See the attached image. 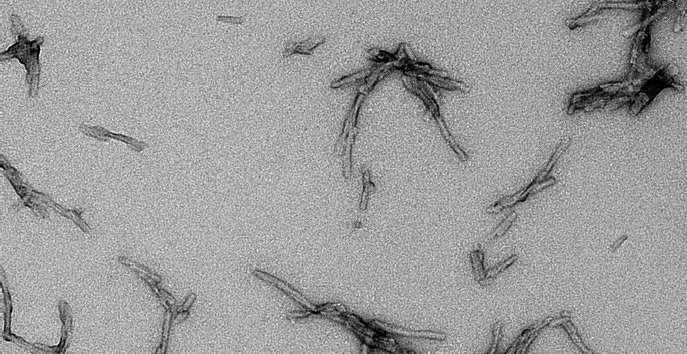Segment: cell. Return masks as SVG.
I'll list each match as a JSON object with an SVG mask.
<instances>
[{"label":"cell","mask_w":687,"mask_h":354,"mask_svg":"<svg viewBox=\"0 0 687 354\" xmlns=\"http://www.w3.org/2000/svg\"><path fill=\"white\" fill-rule=\"evenodd\" d=\"M196 298H197L196 294H195V293H191V294H190L189 296L187 297V298H186V301L184 302V303L183 304L182 306H180V307L177 308V312L181 313L188 311V310L191 309V307H192V305H193V304L194 303V302H195V300H196Z\"/></svg>","instance_id":"cell-12"},{"label":"cell","mask_w":687,"mask_h":354,"mask_svg":"<svg viewBox=\"0 0 687 354\" xmlns=\"http://www.w3.org/2000/svg\"><path fill=\"white\" fill-rule=\"evenodd\" d=\"M518 256L513 255L512 257L509 258V259L505 260V261H502V262L499 263V264L496 266V267H494V268H491V269H489V271H487V272H486L485 278H487V279H489L490 280H492L493 278H494L495 276H496L497 275L499 274V273L502 272V271H505L506 269L508 268V267H510L511 265H512L513 263H514L517 259H518Z\"/></svg>","instance_id":"cell-9"},{"label":"cell","mask_w":687,"mask_h":354,"mask_svg":"<svg viewBox=\"0 0 687 354\" xmlns=\"http://www.w3.org/2000/svg\"><path fill=\"white\" fill-rule=\"evenodd\" d=\"M325 41H326V39L324 38H316L304 40V41L301 42L298 44L293 43V44H291V47L286 49L284 55H286V56H290L295 53L310 55L311 53L310 51L315 49L318 46L321 45Z\"/></svg>","instance_id":"cell-4"},{"label":"cell","mask_w":687,"mask_h":354,"mask_svg":"<svg viewBox=\"0 0 687 354\" xmlns=\"http://www.w3.org/2000/svg\"><path fill=\"white\" fill-rule=\"evenodd\" d=\"M528 197L529 196H528L527 193H526L525 188H524L523 189H522L521 191L518 192V193L513 194V195H511V196L504 197L503 199H502L499 202H497L496 204L491 205V206H489V207L487 208V212L489 214L500 213L502 210L506 209V208H507L512 207L513 206L518 204V203L523 202V201L527 199Z\"/></svg>","instance_id":"cell-3"},{"label":"cell","mask_w":687,"mask_h":354,"mask_svg":"<svg viewBox=\"0 0 687 354\" xmlns=\"http://www.w3.org/2000/svg\"><path fill=\"white\" fill-rule=\"evenodd\" d=\"M374 327L380 331L385 332L388 333H393V334L401 335V336L417 337V338H426L431 339V340L443 341L446 339V335L444 333H437V332L432 331H409V330L402 329V328L397 327V326L391 325V324L385 323V322H380L375 320L370 322Z\"/></svg>","instance_id":"cell-2"},{"label":"cell","mask_w":687,"mask_h":354,"mask_svg":"<svg viewBox=\"0 0 687 354\" xmlns=\"http://www.w3.org/2000/svg\"><path fill=\"white\" fill-rule=\"evenodd\" d=\"M569 143H570V141H567L566 140V141L562 142V143L559 145V146L558 147L556 152L552 155L551 158H550L549 162L547 164L545 168L539 172V174L536 177L533 182H539L546 180V177L548 176V174H549V173L551 171L552 168H553L554 166H555L556 163H557V160L560 158L561 154L563 153V151L568 147Z\"/></svg>","instance_id":"cell-6"},{"label":"cell","mask_w":687,"mask_h":354,"mask_svg":"<svg viewBox=\"0 0 687 354\" xmlns=\"http://www.w3.org/2000/svg\"><path fill=\"white\" fill-rule=\"evenodd\" d=\"M555 183V179L553 178V177H550L549 179H547V180L542 181V182H533L527 188H525L526 193H527L528 196L529 197L530 195L538 193L539 192L543 191V190L546 189V188L553 185Z\"/></svg>","instance_id":"cell-10"},{"label":"cell","mask_w":687,"mask_h":354,"mask_svg":"<svg viewBox=\"0 0 687 354\" xmlns=\"http://www.w3.org/2000/svg\"><path fill=\"white\" fill-rule=\"evenodd\" d=\"M253 275H254V276H256V278H259L260 280H262V281L267 282V283L270 284V285L273 286V287H276L277 289H280V291H282V292L287 294L290 298H292L295 301L300 304L302 307L306 308V309L310 311V315H317L318 306L314 305V304L311 303V302H310L302 293L299 292L296 289H293L292 287L288 285V284L286 283L285 282H284L283 280L277 278L276 276H272V275L268 274V273L265 272V271L260 270H255L253 271Z\"/></svg>","instance_id":"cell-1"},{"label":"cell","mask_w":687,"mask_h":354,"mask_svg":"<svg viewBox=\"0 0 687 354\" xmlns=\"http://www.w3.org/2000/svg\"><path fill=\"white\" fill-rule=\"evenodd\" d=\"M470 257L475 276L478 282L481 281L485 278L486 274L483 266L484 254L480 251H474L471 253Z\"/></svg>","instance_id":"cell-7"},{"label":"cell","mask_w":687,"mask_h":354,"mask_svg":"<svg viewBox=\"0 0 687 354\" xmlns=\"http://www.w3.org/2000/svg\"><path fill=\"white\" fill-rule=\"evenodd\" d=\"M517 217H518V215H517V213H512L510 214V215H508L507 217L504 219L501 224L498 226V228L495 230L494 233H493V238L495 239V238L502 237V236L507 231L508 229L510 228L513 223L516 221Z\"/></svg>","instance_id":"cell-11"},{"label":"cell","mask_w":687,"mask_h":354,"mask_svg":"<svg viewBox=\"0 0 687 354\" xmlns=\"http://www.w3.org/2000/svg\"><path fill=\"white\" fill-rule=\"evenodd\" d=\"M188 315H189V312H188V311L178 313V315H177V316L175 319V323H180V322H183V321L187 318Z\"/></svg>","instance_id":"cell-13"},{"label":"cell","mask_w":687,"mask_h":354,"mask_svg":"<svg viewBox=\"0 0 687 354\" xmlns=\"http://www.w3.org/2000/svg\"><path fill=\"white\" fill-rule=\"evenodd\" d=\"M172 315H173V313H172L171 310H166L163 332H162V344H161L160 347L162 353L163 354H166V350H167L168 342H169L170 331H171Z\"/></svg>","instance_id":"cell-8"},{"label":"cell","mask_w":687,"mask_h":354,"mask_svg":"<svg viewBox=\"0 0 687 354\" xmlns=\"http://www.w3.org/2000/svg\"><path fill=\"white\" fill-rule=\"evenodd\" d=\"M363 193H362L361 202H360L359 208L362 211L367 210V204L370 200L371 195L376 193V188L375 184L373 183L371 179L370 171L368 169H365L363 172Z\"/></svg>","instance_id":"cell-5"}]
</instances>
